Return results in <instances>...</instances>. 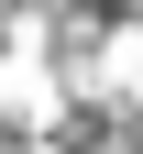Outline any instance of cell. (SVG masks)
I'll return each instance as SVG.
<instances>
[]
</instances>
